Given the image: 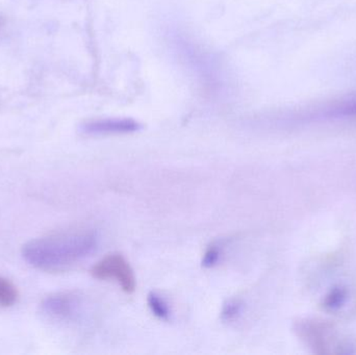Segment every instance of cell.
Here are the masks:
<instances>
[{
	"instance_id": "cell-10",
	"label": "cell",
	"mask_w": 356,
	"mask_h": 355,
	"mask_svg": "<svg viewBox=\"0 0 356 355\" xmlns=\"http://www.w3.org/2000/svg\"><path fill=\"white\" fill-rule=\"evenodd\" d=\"M221 258V250L218 246H211L204 254L202 260V266L204 268H213L218 264Z\"/></svg>"
},
{
	"instance_id": "cell-4",
	"label": "cell",
	"mask_w": 356,
	"mask_h": 355,
	"mask_svg": "<svg viewBox=\"0 0 356 355\" xmlns=\"http://www.w3.org/2000/svg\"><path fill=\"white\" fill-rule=\"evenodd\" d=\"M141 127L133 119H102L85 123L81 131L89 135H125L136 133Z\"/></svg>"
},
{
	"instance_id": "cell-6",
	"label": "cell",
	"mask_w": 356,
	"mask_h": 355,
	"mask_svg": "<svg viewBox=\"0 0 356 355\" xmlns=\"http://www.w3.org/2000/svg\"><path fill=\"white\" fill-rule=\"evenodd\" d=\"M148 308L152 314L163 321H169L171 318V311L166 300L156 292L149 293L147 297Z\"/></svg>"
},
{
	"instance_id": "cell-9",
	"label": "cell",
	"mask_w": 356,
	"mask_h": 355,
	"mask_svg": "<svg viewBox=\"0 0 356 355\" xmlns=\"http://www.w3.org/2000/svg\"><path fill=\"white\" fill-rule=\"evenodd\" d=\"M243 308H244V304L241 300H228L222 308V320L225 321V322H232V321L236 320L242 314Z\"/></svg>"
},
{
	"instance_id": "cell-3",
	"label": "cell",
	"mask_w": 356,
	"mask_h": 355,
	"mask_svg": "<svg viewBox=\"0 0 356 355\" xmlns=\"http://www.w3.org/2000/svg\"><path fill=\"white\" fill-rule=\"evenodd\" d=\"M81 298L72 293H60L49 296L42 302V312L56 320H73L81 308Z\"/></svg>"
},
{
	"instance_id": "cell-1",
	"label": "cell",
	"mask_w": 356,
	"mask_h": 355,
	"mask_svg": "<svg viewBox=\"0 0 356 355\" xmlns=\"http://www.w3.org/2000/svg\"><path fill=\"white\" fill-rule=\"evenodd\" d=\"M97 246L95 233L81 231L33 240L23 246L22 256L35 268L60 270L91 256Z\"/></svg>"
},
{
	"instance_id": "cell-7",
	"label": "cell",
	"mask_w": 356,
	"mask_h": 355,
	"mask_svg": "<svg viewBox=\"0 0 356 355\" xmlns=\"http://www.w3.org/2000/svg\"><path fill=\"white\" fill-rule=\"evenodd\" d=\"M348 293L346 289L342 287L334 288L324 299V308L330 312L340 310L346 304Z\"/></svg>"
},
{
	"instance_id": "cell-8",
	"label": "cell",
	"mask_w": 356,
	"mask_h": 355,
	"mask_svg": "<svg viewBox=\"0 0 356 355\" xmlns=\"http://www.w3.org/2000/svg\"><path fill=\"white\" fill-rule=\"evenodd\" d=\"M18 298L16 287L8 279L0 276V306H12Z\"/></svg>"
},
{
	"instance_id": "cell-5",
	"label": "cell",
	"mask_w": 356,
	"mask_h": 355,
	"mask_svg": "<svg viewBox=\"0 0 356 355\" xmlns=\"http://www.w3.org/2000/svg\"><path fill=\"white\" fill-rule=\"evenodd\" d=\"M318 116L321 118L340 119L356 117V94L345 96V98L328 104L320 110Z\"/></svg>"
},
{
	"instance_id": "cell-2",
	"label": "cell",
	"mask_w": 356,
	"mask_h": 355,
	"mask_svg": "<svg viewBox=\"0 0 356 355\" xmlns=\"http://www.w3.org/2000/svg\"><path fill=\"white\" fill-rule=\"evenodd\" d=\"M94 279L100 281H114L125 293L131 294L137 287L135 273L131 264L121 254H110L94 265L91 269Z\"/></svg>"
}]
</instances>
